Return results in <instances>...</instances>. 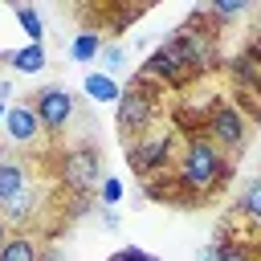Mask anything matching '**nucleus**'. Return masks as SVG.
I'll return each mask as SVG.
<instances>
[{"mask_svg": "<svg viewBox=\"0 0 261 261\" xmlns=\"http://www.w3.org/2000/svg\"><path fill=\"white\" fill-rule=\"evenodd\" d=\"M171 171H175V179L184 184V192L196 200V204H212L228 184H232V159L220 151V147H212L204 135H192V139H184L179 143V155H175V163H171Z\"/></svg>", "mask_w": 261, "mask_h": 261, "instance_id": "f257e3e1", "label": "nucleus"}, {"mask_svg": "<svg viewBox=\"0 0 261 261\" xmlns=\"http://www.w3.org/2000/svg\"><path fill=\"white\" fill-rule=\"evenodd\" d=\"M53 175H57V188L69 192V200H90V192H98V184L106 179V171H102V147H94L90 139L61 147L57 163H53Z\"/></svg>", "mask_w": 261, "mask_h": 261, "instance_id": "f03ea898", "label": "nucleus"}, {"mask_svg": "<svg viewBox=\"0 0 261 261\" xmlns=\"http://www.w3.org/2000/svg\"><path fill=\"white\" fill-rule=\"evenodd\" d=\"M179 143H184V139H179L171 126H151L147 135H139V139L126 143V163H130V171H135L139 179L163 175V171H171V163H175V155H179Z\"/></svg>", "mask_w": 261, "mask_h": 261, "instance_id": "7ed1b4c3", "label": "nucleus"}, {"mask_svg": "<svg viewBox=\"0 0 261 261\" xmlns=\"http://www.w3.org/2000/svg\"><path fill=\"white\" fill-rule=\"evenodd\" d=\"M249 135H253L249 118H245V114H241L228 98H220V102L212 106L208 122H204V139H208L212 147H220L228 159H237V155L249 147Z\"/></svg>", "mask_w": 261, "mask_h": 261, "instance_id": "20e7f679", "label": "nucleus"}, {"mask_svg": "<svg viewBox=\"0 0 261 261\" xmlns=\"http://www.w3.org/2000/svg\"><path fill=\"white\" fill-rule=\"evenodd\" d=\"M159 98H163V94H147V90H135V86L122 90V98L114 102V126H118L122 143H130V139H139V135H147V130L155 126V118H159Z\"/></svg>", "mask_w": 261, "mask_h": 261, "instance_id": "39448f33", "label": "nucleus"}, {"mask_svg": "<svg viewBox=\"0 0 261 261\" xmlns=\"http://www.w3.org/2000/svg\"><path fill=\"white\" fill-rule=\"evenodd\" d=\"M33 110H37V118H41L45 139H61V135L69 130L73 114H77V98H73L65 86H41V90L33 94Z\"/></svg>", "mask_w": 261, "mask_h": 261, "instance_id": "423d86ee", "label": "nucleus"}, {"mask_svg": "<svg viewBox=\"0 0 261 261\" xmlns=\"http://www.w3.org/2000/svg\"><path fill=\"white\" fill-rule=\"evenodd\" d=\"M139 73H147L151 82H159L163 90H184V86H192V82H200L196 73H192V65L184 61V53H179V45L167 37L159 49H151V57L143 61V69Z\"/></svg>", "mask_w": 261, "mask_h": 261, "instance_id": "0eeeda50", "label": "nucleus"}, {"mask_svg": "<svg viewBox=\"0 0 261 261\" xmlns=\"http://www.w3.org/2000/svg\"><path fill=\"white\" fill-rule=\"evenodd\" d=\"M0 126H4V151H37L45 143V130H41L33 102H12Z\"/></svg>", "mask_w": 261, "mask_h": 261, "instance_id": "6e6552de", "label": "nucleus"}, {"mask_svg": "<svg viewBox=\"0 0 261 261\" xmlns=\"http://www.w3.org/2000/svg\"><path fill=\"white\" fill-rule=\"evenodd\" d=\"M49 204V196H45V188H37L33 179L8 200V204H0V216H4V224L12 228V232H37V224H41V208Z\"/></svg>", "mask_w": 261, "mask_h": 261, "instance_id": "1a4fd4ad", "label": "nucleus"}, {"mask_svg": "<svg viewBox=\"0 0 261 261\" xmlns=\"http://www.w3.org/2000/svg\"><path fill=\"white\" fill-rule=\"evenodd\" d=\"M224 73H228L232 90H245V94H261V53H253L249 45L224 61Z\"/></svg>", "mask_w": 261, "mask_h": 261, "instance_id": "9d476101", "label": "nucleus"}, {"mask_svg": "<svg viewBox=\"0 0 261 261\" xmlns=\"http://www.w3.org/2000/svg\"><path fill=\"white\" fill-rule=\"evenodd\" d=\"M0 261H57V253L41 245V232H12L0 245Z\"/></svg>", "mask_w": 261, "mask_h": 261, "instance_id": "9b49d317", "label": "nucleus"}, {"mask_svg": "<svg viewBox=\"0 0 261 261\" xmlns=\"http://www.w3.org/2000/svg\"><path fill=\"white\" fill-rule=\"evenodd\" d=\"M143 188H147V200H155V204H171V208H200V204L184 192V184L175 179V171L151 175V179H143Z\"/></svg>", "mask_w": 261, "mask_h": 261, "instance_id": "f8f14e48", "label": "nucleus"}, {"mask_svg": "<svg viewBox=\"0 0 261 261\" xmlns=\"http://www.w3.org/2000/svg\"><path fill=\"white\" fill-rule=\"evenodd\" d=\"M29 179H33L29 175V159L12 155V151H0V204H8Z\"/></svg>", "mask_w": 261, "mask_h": 261, "instance_id": "ddd939ff", "label": "nucleus"}, {"mask_svg": "<svg viewBox=\"0 0 261 261\" xmlns=\"http://www.w3.org/2000/svg\"><path fill=\"white\" fill-rule=\"evenodd\" d=\"M232 212H237L249 228L261 232V171L241 184V192H237V200H232Z\"/></svg>", "mask_w": 261, "mask_h": 261, "instance_id": "4468645a", "label": "nucleus"}, {"mask_svg": "<svg viewBox=\"0 0 261 261\" xmlns=\"http://www.w3.org/2000/svg\"><path fill=\"white\" fill-rule=\"evenodd\" d=\"M208 253H212V261H261L257 241H245V237H216Z\"/></svg>", "mask_w": 261, "mask_h": 261, "instance_id": "2eb2a0df", "label": "nucleus"}, {"mask_svg": "<svg viewBox=\"0 0 261 261\" xmlns=\"http://www.w3.org/2000/svg\"><path fill=\"white\" fill-rule=\"evenodd\" d=\"M0 61H8L16 73H41L45 69V45H24V49H0Z\"/></svg>", "mask_w": 261, "mask_h": 261, "instance_id": "dca6fc26", "label": "nucleus"}, {"mask_svg": "<svg viewBox=\"0 0 261 261\" xmlns=\"http://www.w3.org/2000/svg\"><path fill=\"white\" fill-rule=\"evenodd\" d=\"M94 16H98V24L106 20V33H110V37H118V33H126V24H135V20L143 16V8H126V4H122V8H110V4H98Z\"/></svg>", "mask_w": 261, "mask_h": 261, "instance_id": "f3484780", "label": "nucleus"}, {"mask_svg": "<svg viewBox=\"0 0 261 261\" xmlns=\"http://www.w3.org/2000/svg\"><path fill=\"white\" fill-rule=\"evenodd\" d=\"M12 16H16L20 33L29 37V45H45V16L33 4H12Z\"/></svg>", "mask_w": 261, "mask_h": 261, "instance_id": "a211bd4d", "label": "nucleus"}, {"mask_svg": "<svg viewBox=\"0 0 261 261\" xmlns=\"http://www.w3.org/2000/svg\"><path fill=\"white\" fill-rule=\"evenodd\" d=\"M102 45H106V41H102L94 29H82V33L69 41V57H73L77 65H86V61H98V57H102Z\"/></svg>", "mask_w": 261, "mask_h": 261, "instance_id": "6ab92c4d", "label": "nucleus"}, {"mask_svg": "<svg viewBox=\"0 0 261 261\" xmlns=\"http://www.w3.org/2000/svg\"><path fill=\"white\" fill-rule=\"evenodd\" d=\"M82 90H86L94 102H118V98H122V86H118L110 73H86Z\"/></svg>", "mask_w": 261, "mask_h": 261, "instance_id": "aec40b11", "label": "nucleus"}, {"mask_svg": "<svg viewBox=\"0 0 261 261\" xmlns=\"http://www.w3.org/2000/svg\"><path fill=\"white\" fill-rule=\"evenodd\" d=\"M98 204H102V208H118V204H122V179H118V175H106V179L98 184Z\"/></svg>", "mask_w": 261, "mask_h": 261, "instance_id": "412c9836", "label": "nucleus"}, {"mask_svg": "<svg viewBox=\"0 0 261 261\" xmlns=\"http://www.w3.org/2000/svg\"><path fill=\"white\" fill-rule=\"evenodd\" d=\"M216 20H232V16H241V12H249V4L245 0H212V8H208Z\"/></svg>", "mask_w": 261, "mask_h": 261, "instance_id": "4be33fe9", "label": "nucleus"}, {"mask_svg": "<svg viewBox=\"0 0 261 261\" xmlns=\"http://www.w3.org/2000/svg\"><path fill=\"white\" fill-rule=\"evenodd\" d=\"M102 61H106V73L114 77V73L126 65V49H122V45H102Z\"/></svg>", "mask_w": 261, "mask_h": 261, "instance_id": "5701e85b", "label": "nucleus"}, {"mask_svg": "<svg viewBox=\"0 0 261 261\" xmlns=\"http://www.w3.org/2000/svg\"><path fill=\"white\" fill-rule=\"evenodd\" d=\"M110 261H159V257H151V253H143V249H135V245H130V249H118Z\"/></svg>", "mask_w": 261, "mask_h": 261, "instance_id": "b1692460", "label": "nucleus"}, {"mask_svg": "<svg viewBox=\"0 0 261 261\" xmlns=\"http://www.w3.org/2000/svg\"><path fill=\"white\" fill-rule=\"evenodd\" d=\"M98 220H102V228H106V232H114V228H118V212H114V208H102V212H98Z\"/></svg>", "mask_w": 261, "mask_h": 261, "instance_id": "393cba45", "label": "nucleus"}, {"mask_svg": "<svg viewBox=\"0 0 261 261\" xmlns=\"http://www.w3.org/2000/svg\"><path fill=\"white\" fill-rule=\"evenodd\" d=\"M8 98H12V82H8V77H0V102L8 106Z\"/></svg>", "mask_w": 261, "mask_h": 261, "instance_id": "a878e982", "label": "nucleus"}, {"mask_svg": "<svg viewBox=\"0 0 261 261\" xmlns=\"http://www.w3.org/2000/svg\"><path fill=\"white\" fill-rule=\"evenodd\" d=\"M8 237H12V228H8V224H4V216H0V245H4Z\"/></svg>", "mask_w": 261, "mask_h": 261, "instance_id": "bb28decb", "label": "nucleus"}, {"mask_svg": "<svg viewBox=\"0 0 261 261\" xmlns=\"http://www.w3.org/2000/svg\"><path fill=\"white\" fill-rule=\"evenodd\" d=\"M4 114H8V106H4V102H0V122H4Z\"/></svg>", "mask_w": 261, "mask_h": 261, "instance_id": "cd10ccee", "label": "nucleus"}, {"mask_svg": "<svg viewBox=\"0 0 261 261\" xmlns=\"http://www.w3.org/2000/svg\"><path fill=\"white\" fill-rule=\"evenodd\" d=\"M204 261H212V253H204Z\"/></svg>", "mask_w": 261, "mask_h": 261, "instance_id": "c85d7f7f", "label": "nucleus"}, {"mask_svg": "<svg viewBox=\"0 0 261 261\" xmlns=\"http://www.w3.org/2000/svg\"><path fill=\"white\" fill-rule=\"evenodd\" d=\"M257 257H261V241H257Z\"/></svg>", "mask_w": 261, "mask_h": 261, "instance_id": "c756f323", "label": "nucleus"}]
</instances>
